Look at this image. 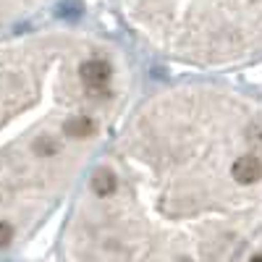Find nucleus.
<instances>
[{
	"label": "nucleus",
	"instance_id": "1",
	"mask_svg": "<svg viewBox=\"0 0 262 262\" xmlns=\"http://www.w3.org/2000/svg\"><path fill=\"white\" fill-rule=\"evenodd\" d=\"M262 226V90L142 84L60 210L58 262H236Z\"/></svg>",
	"mask_w": 262,
	"mask_h": 262
},
{
	"label": "nucleus",
	"instance_id": "5",
	"mask_svg": "<svg viewBox=\"0 0 262 262\" xmlns=\"http://www.w3.org/2000/svg\"><path fill=\"white\" fill-rule=\"evenodd\" d=\"M236 262H262V226L252 236V242L244 247V252L236 257Z\"/></svg>",
	"mask_w": 262,
	"mask_h": 262
},
{
	"label": "nucleus",
	"instance_id": "3",
	"mask_svg": "<svg viewBox=\"0 0 262 262\" xmlns=\"http://www.w3.org/2000/svg\"><path fill=\"white\" fill-rule=\"evenodd\" d=\"M137 55L179 71L242 74L262 63V0H111Z\"/></svg>",
	"mask_w": 262,
	"mask_h": 262
},
{
	"label": "nucleus",
	"instance_id": "4",
	"mask_svg": "<svg viewBox=\"0 0 262 262\" xmlns=\"http://www.w3.org/2000/svg\"><path fill=\"white\" fill-rule=\"evenodd\" d=\"M69 3L71 0H0V37L60 18L55 13H60Z\"/></svg>",
	"mask_w": 262,
	"mask_h": 262
},
{
	"label": "nucleus",
	"instance_id": "2",
	"mask_svg": "<svg viewBox=\"0 0 262 262\" xmlns=\"http://www.w3.org/2000/svg\"><path fill=\"white\" fill-rule=\"evenodd\" d=\"M139 86V55L105 27L60 16L0 37V254L60 215Z\"/></svg>",
	"mask_w": 262,
	"mask_h": 262
}]
</instances>
